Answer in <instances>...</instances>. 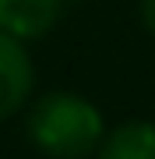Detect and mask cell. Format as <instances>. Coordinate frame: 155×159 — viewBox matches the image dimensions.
<instances>
[{
  "label": "cell",
  "instance_id": "cell-1",
  "mask_svg": "<svg viewBox=\"0 0 155 159\" xmlns=\"http://www.w3.org/2000/svg\"><path fill=\"white\" fill-rule=\"evenodd\" d=\"M25 134L46 159H88L106 138V117L81 92L50 89L28 102Z\"/></svg>",
  "mask_w": 155,
  "mask_h": 159
},
{
  "label": "cell",
  "instance_id": "cell-2",
  "mask_svg": "<svg viewBox=\"0 0 155 159\" xmlns=\"http://www.w3.org/2000/svg\"><path fill=\"white\" fill-rule=\"evenodd\" d=\"M32 92H35V67L28 46L0 32V124L21 113L32 102Z\"/></svg>",
  "mask_w": 155,
  "mask_h": 159
},
{
  "label": "cell",
  "instance_id": "cell-3",
  "mask_svg": "<svg viewBox=\"0 0 155 159\" xmlns=\"http://www.w3.org/2000/svg\"><path fill=\"white\" fill-rule=\"evenodd\" d=\"M60 11L63 0H0V32L28 46L57 29Z\"/></svg>",
  "mask_w": 155,
  "mask_h": 159
},
{
  "label": "cell",
  "instance_id": "cell-4",
  "mask_svg": "<svg viewBox=\"0 0 155 159\" xmlns=\"http://www.w3.org/2000/svg\"><path fill=\"white\" fill-rule=\"evenodd\" d=\"M95 159H155V120L134 117L109 127Z\"/></svg>",
  "mask_w": 155,
  "mask_h": 159
},
{
  "label": "cell",
  "instance_id": "cell-5",
  "mask_svg": "<svg viewBox=\"0 0 155 159\" xmlns=\"http://www.w3.org/2000/svg\"><path fill=\"white\" fill-rule=\"evenodd\" d=\"M138 14H141V25H144V32L155 39V0H141L138 4Z\"/></svg>",
  "mask_w": 155,
  "mask_h": 159
},
{
  "label": "cell",
  "instance_id": "cell-6",
  "mask_svg": "<svg viewBox=\"0 0 155 159\" xmlns=\"http://www.w3.org/2000/svg\"><path fill=\"white\" fill-rule=\"evenodd\" d=\"M63 4H67V0H63Z\"/></svg>",
  "mask_w": 155,
  "mask_h": 159
}]
</instances>
